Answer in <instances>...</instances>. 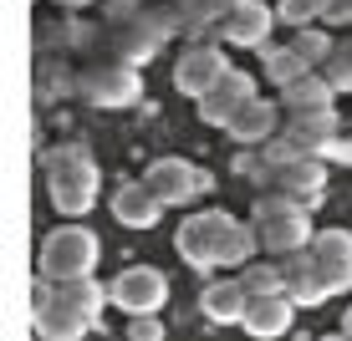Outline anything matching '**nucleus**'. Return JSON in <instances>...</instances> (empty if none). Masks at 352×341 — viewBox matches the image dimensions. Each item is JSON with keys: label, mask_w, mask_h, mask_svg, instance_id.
I'll return each instance as SVG.
<instances>
[{"label": "nucleus", "mask_w": 352, "mask_h": 341, "mask_svg": "<svg viewBox=\"0 0 352 341\" xmlns=\"http://www.w3.org/2000/svg\"><path fill=\"white\" fill-rule=\"evenodd\" d=\"M174 250H179L184 265H194V270H225V265L240 270L245 260H256L261 239H256V224H240L235 214L210 209V214H194V219L179 224Z\"/></svg>", "instance_id": "obj_1"}, {"label": "nucleus", "mask_w": 352, "mask_h": 341, "mask_svg": "<svg viewBox=\"0 0 352 341\" xmlns=\"http://www.w3.org/2000/svg\"><path fill=\"white\" fill-rule=\"evenodd\" d=\"M107 26H102V41H107V56H123V62H148L153 51L168 41V31H179V10L174 0H159V5H138V0H113L107 5Z\"/></svg>", "instance_id": "obj_2"}, {"label": "nucleus", "mask_w": 352, "mask_h": 341, "mask_svg": "<svg viewBox=\"0 0 352 341\" xmlns=\"http://www.w3.org/2000/svg\"><path fill=\"white\" fill-rule=\"evenodd\" d=\"M41 163H46V199H52V209L67 214V219H82L97 204V184H102L92 153L82 148V143H62V148L46 153Z\"/></svg>", "instance_id": "obj_3"}, {"label": "nucleus", "mask_w": 352, "mask_h": 341, "mask_svg": "<svg viewBox=\"0 0 352 341\" xmlns=\"http://www.w3.org/2000/svg\"><path fill=\"white\" fill-rule=\"evenodd\" d=\"M250 224H256V239L265 255H296L311 245V219H307V204L291 199V193H276V189H261L256 204H250Z\"/></svg>", "instance_id": "obj_4"}, {"label": "nucleus", "mask_w": 352, "mask_h": 341, "mask_svg": "<svg viewBox=\"0 0 352 341\" xmlns=\"http://www.w3.org/2000/svg\"><path fill=\"white\" fill-rule=\"evenodd\" d=\"M102 245L87 224H56L36 250V275L46 280H72V275H97Z\"/></svg>", "instance_id": "obj_5"}, {"label": "nucleus", "mask_w": 352, "mask_h": 341, "mask_svg": "<svg viewBox=\"0 0 352 341\" xmlns=\"http://www.w3.org/2000/svg\"><path fill=\"white\" fill-rule=\"evenodd\" d=\"M256 174L261 189H276V193H291L301 204H317L322 189H327V158H311V153H286V158H271L261 148L256 163H245Z\"/></svg>", "instance_id": "obj_6"}, {"label": "nucleus", "mask_w": 352, "mask_h": 341, "mask_svg": "<svg viewBox=\"0 0 352 341\" xmlns=\"http://www.w3.org/2000/svg\"><path fill=\"white\" fill-rule=\"evenodd\" d=\"M77 92L97 107H133L143 97V71L123 56H92L77 67Z\"/></svg>", "instance_id": "obj_7"}, {"label": "nucleus", "mask_w": 352, "mask_h": 341, "mask_svg": "<svg viewBox=\"0 0 352 341\" xmlns=\"http://www.w3.org/2000/svg\"><path fill=\"white\" fill-rule=\"evenodd\" d=\"M143 184L159 193L164 209H184L199 193H210V174H204L199 163H189V158H153V163L143 168Z\"/></svg>", "instance_id": "obj_8"}, {"label": "nucleus", "mask_w": 352, "mask_h": 341, "mask_svg": "<svg viewBox=\"0 0 352 341\" xmlns=\"http://www.w3.org/2000/svg\"><path fill=\"white\" fill-rule=\"evenodd\" d=\"M107 290H113V306L118 311H128V316H159V306L168 301V275L153 270V265H128Z\"/></svg>", "instance_id": "obj_9"}, {"label": "nucleus", "mask_w": 352, "mask_h": 341, "mask_svg": "<svg viewBox=\"0 0 352 341\" xmlns=\"http://www.w3.org/2000/svg\"><path fill=\"white\" fill-rule=\"evenodd\" d=\"M225 71H230V56L220 51V46H214V41H194L189 51H179V62H174V87L199 102Z\"/></svg>", "instance_id": "obj_10"}, {"label": "nucleus", "mask_w": 352, "mask_h": 341, "mask_svg": "<svg viewBox=\"0 0 352 341\" xmlns=\"http://www.w3.org/2000/svg\"><path fill=\"white\" fill-rule=\"evenodd\" d=\"M307 255H311V265L322 270V280H327L332 296L352 290V235H347V229H317L311 245H307Z\"/></svg>", "instance_id": "obj_11"}, {"label": "nucleus", "mask_w": 352, "mask_h": 341, "mask_svg": "<svg viewBox=\"0 0 352 341\" xmlns=\"http://www.w3.org/2000/svg\"><path fill=\"white\" fill-rule=\"evenodd\" d=\"M276 21H281V16H276L265 0H235V5L214 21V31H220L225 46H261L265 36H271Z\"/></svg>", "instance_id": "obj_12"}, {"label": "nucleus", "mask_w": 352, "mask_h": 341, "mask_svg": "<svg viewBox=\"0 0 352 341\" xmlns=\"http://www.w3.org/2000/svg\"><path fill=\"white\" fill-rule=\"evenodd\" d=\"M281 117H286L281 102H265V97L256 92V97H250V102L240 107V113L230 117L220 132H225L230 143H240V148H261V143H271L276 132H281Z\"/></svg>", "instance_id": "obj_13"}, {"label": "nucleus", "mask_w": 352, "mask_h": 341, "mask_svg": "<svg viewBox=\"0 0 352 341\" xmlns=\"http://www.w3.org/2000/svg\"><path fill=\"white\" fill-rule=\"evenodd\" d=\"M250 97H256V77H250V71H235V67H230L225 77H220L210 92L199 97V123H210V128H225L230 117H235L240 107L250 102Z\"/></svg>", "instance_id": "obj_14"}, {"label": "nucleus", "mask_w": 352, "mask_h": 341, "mask_svg": "<svg viewBox=\"0 0 352 341\" xmlns=\"http://www.w3.org/2000/svg\"><path fill=\"white\" fill-rule=\"evenodd\" d=\"M291 321H296V301L286 296V290H265V296H250L245 316H240V326H245V336L256 341H276L291 331Z\"/></svg>", "instance_id": "obj_15"}, {"label": "nucleus", "mask_w": 352, "mask_h": 341, "mask_svg": "<svg viewBox=\"0 0 352 341\" xmlns=\"http://www.w3.org/2000/svg\"><path fill=\"white\" fill-rule=\"evenodd\" d=\"M159 214H164V204H159V193L143 184V178L113 189V219H118V224H128V229H153V224H159Z\"/></svg>", "instance_id": "obj_16"}, {"label": "nucleus", "mask_w": 352, "mask_h": 341, "mask_svg": "<svg viewBox=\"0 0 352 341\" xmlns=\"http://www.w3.org/2000/svg\"><path fill=\"white\" fill-rule=\"evenodd\" d=\"M245 306H250V290H245V280H240V275L210 280V285H204V296H199V311L210 316L214 326H240Z\"/></svg>", "instance_id": "obj_17"}, {"label": "nucleus", "mask_w": 352, "mask_h": 341, "mask_svg": "<svg viewBox=\"0 0 352 341\" xmlns=\"http://www.w3.org/2000/svg\"><path fill=\"white\" fill-rule=\"evenodd\" d=\"M281 265H286V296L296 301V306H322V301H332V290H327V280H322L317 265H311L307 250L281 255Z\"/></svg>", "instance_id": "obj_18"}, {"label": "nucleus", "mask_w": 352, "mask_h": 341, "mask_svg": "<svg viewBox=\"0 0 352 341\" xmlns=\"http://www.w3.org/2000/svg\"><path fill=\"white\" fill-rule=\"evenodd\" d=\"M276 102H281V113H286V117H291V113H327V107L337 102V87L322 77V71H307V77L286 82Z\"/></svg>", "instance_id": "obj_19"}, {"label": "nucleus", "mask_w": 352, "mask_h": 341, "mask_svg": "<svg viewBox=\"0 0 352 341\" xmlns=\"http://www.w3.org/2000/svg\"><path fill=\"white\" fill-rule=\"evenodd\" d=\"M31 326H36V336H41V341H82L92 331V321L77 306H67V301H52V306L31 311Z\"/></svg>", "instance_id": "obj_20"}, {"label": "nucleus", "mask_w": 352, "mask_h": 341, "mask_svg": "<svg viewBox=\"0 0 352 341\" xmlns=\"http://www.w3.org/2000/svg\"><path fill=\"white\" fill-rule=\"evenodd\" d=\"M56 301L77 306V311L97 326V321H102V306L113 301V290H107V285H97V275H72V280H56Z\"/></svg>", "instance_id": "obj_21"}, {"label": "nucleus", "mask_w": 352, "mask_h": 341, "mask_svg": "<svg viewBox=\"0 0 352 341\" xmlns=\"http://www.w3.org/2000/svg\"><path fill=\"white\" fill-rule=\"evenodd\" d=\"M240 280H245L250 296H265V290H286V265H281V255L245 260V265H240Z\"/></svg>", "instance_id": "obj_22"}, {"label": "nucleus", "mask_w": 352, "mask_h": 341, "mask_svg": "<svg viewBox=\"0 0 352 341\" xmlns=\"http://www.w3.org/2000/svg\"><path fill=\"white\" fill-rule=\"evenodd\" d=\"M307 71H317L307 62V56L296 51V46H271V51H265V77L276 82V92L286 87V82H296V77H307Z\"/></svg>", "instance_id": "obj_23"}, {"label": "nucleus", "mask_w": 352, "mask_h": 341, "mask_svg": "<svg viewBox=\"0 0 352 341\" xmlns=\"http://www.w3.org/2000/svg\"><path fill=\"white\" fill-rule=\"evenodd\" d=\"M230 5H235V0H174L179 26H184V31H204V26H214V21H220Z\"/></svg>", "instance_id": "obj_24"}, {"label": "nucleus", "mask_w": 352, "mask_h": 341, "mask_svg": "<svg viewBox=\"0 0 352 341\" xmlns=\"http://www.w3.org/2000/svg\"><path fill=\"white\" fill-rule=\"evenodd\" d=\"M291 46H296V51L307 56V62L317 67V71L327 67V56L337 51V41H332V36H327L322 26H296V36H291Z\"/></svg>", "instance_id": "obj_25"}, {"label": "nucleus", "mask_w": 352, "mask_h": 341, "mask_svg": "<svg viewBox=\"0 0 352 341\" xmlns=\"http://www.w3.org/2000/svg\"><path fill=\"white\" fill-rule=\"evenodd\" d=\"M322 77L332 82L337 92H352V36L347 41H337V51L327 56V67H322Z\"/></svg>", "instance_id": "obj_26"}, {"label": "nucleus", "mask_w": 352, "mask_h": 341, "mask_svg": "<svg viewBox=\"0 0 352 341\" xmlns=\"http://www.w3.org/2000/svg\"><path fill=\"white\" fill-rule=\"evenodd\" d=\"M327 5H332V0H281V5H276V16H281L286 26H311V21H322Z\"/></svg>", "instance_id": "obj_27"}, {"label": "nucleus", "mask_w": 352, "mask_h": 341, "mask_svg": "<svg viewBox=\"0 0 352 341\" xmlns=\"http://www.w3.org/2000/svg\"><path fill=\"white\" fill-rule=\"evenodd\" d=\"M128 341H164L159 316H128Z\"/></svg>", "instance_id": "obj_28"}, {"label": "nucleus", "mask_w": 352, "mask_h": 341, "mask_svg": "<svg viewBox=\"0 0 352 341\" xmlns=\"http://www.w3.org/2000/svg\"><path fill=\"white\" fill-rule=\"evenodd\" d=\"M322 21H332V26H352V0H332V5L322 10Z\"/></svg>", "instance_id": "obj_29"}, {"label": "nucleus", "mask_w": 352, "mask_h": 341, "mask_svg": "<svg viewBox=\"0 0 352 341\" xmlns=\"http://www.w3.org/2000/svg\"><path fill=\"white\" fill-rule=\"evenodd\" d=\"M327 158H332V163H352V132H347V138H337Z\"/></svg>", "instance_id": "obj_30"}, {"label": "nucleus", "mask_w": 352, "mask_h": 341, "mask_svg": "<svg viewBox=\"0 0 352 341\" xmlns=\"http://www.w3.org/2000/svg\"><path fill=\"white\" fill-rule=\"evenodd\" d=\"M56 5H67V10H82V5H87V0H56Z\"/></svg>", "instance_id": "obj_31"}, {"label": "nucleus", "mask_w": 352, "mask_h": 341, "mask_svg": "<svg viewBox=\"0 0 352 341\" xmlns=\"http://www.w3.org/2000/svg\"><path fill=\"white\" fill-rule=\"evenodd\" d=\"M317 341H352L347 331H332V336H317Z\"/></svg>", "instance_id": "obj_32"}, {"label": "nucleus", "mask_w": 352, "mask_h": 341, "mask_svg": "<svg viewBox=\"0 0 352 341\" xmlns=\"http://www.w3.org/2000/svg\"><path fill=\"white\" fill-rule=\"evenodd\" d=\"M342 331L352 336V306H347V316H342Z\"/></svg>", "instance_id": "obj_33"}]
</instances>
